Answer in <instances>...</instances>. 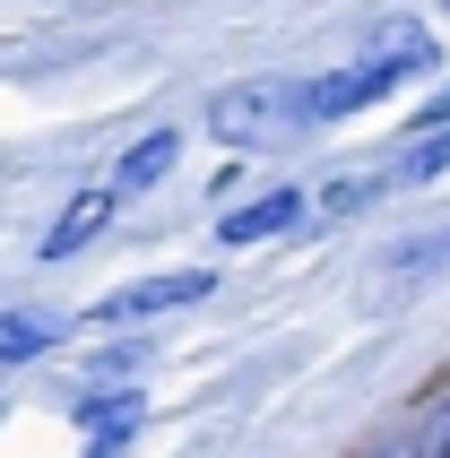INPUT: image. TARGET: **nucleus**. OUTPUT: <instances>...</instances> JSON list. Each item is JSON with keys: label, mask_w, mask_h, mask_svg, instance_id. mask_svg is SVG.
Here are the masks:
<instances>
[{"label": "nucleus", "mask_w": 450, "mask_h": 458, "mask_svg": "<svg viewBox=\"0 0 450 458\" xmlns=\"http://www.w3.org/2000/svg\"><path fill=\"white\" fill-rule=\"evenodd\" d=\"M442 18H450V0H442Z\"/></svg>", "instance_id": "obj_15"}, {"label": "nucleus", "mask_w": 450, "mask_h": 458, "mask_svg": "<svg viewBox=\"0 0 450 458\" xmlns=\"http://www.w3.org/2000/svg\"><path fill=\"white\" fill-rule=\"evenodd\" d=\"M303 216H312V191H260V199H243V208H225L217 216V242H234V251H251V242H277V233H295Z\"/></svg>", "instance_id": "obj_4"}, {"label": "nucleus", "mask_w": 450, "mask_h": 458, "mask_svg": "<svg viewBox=\"0 0 450 458\" xmlns=\"http://www.w3.org/2000/svg\"><path fill=\"white\" fill-rule=\"evenodd\" d=\"M113 191H78L70 208H61V216H52V233H44V259H70V251H87V242H96L104 225H113Z\"/></svg>", "instance_id": "obj_6"}, {"label": "nucleus", "mask_w": 450, "mask_h": 458, "mask_svg": "<svg viewBox=\"0 0 450 458\" xmlns=\"http://www.w3.org/2000/svg\"><path fill=\"white\" fill-rule=\"evenodd\" d=\"M433 458H450V424H442V433H433Z\"/></svg>", "instance_id": "obj_13"}, {"label": "nucleus", "mask_w": 450, "mask_h": 458, "mask_svg": "<svg viewBox=\"0 0 450 458\" xmlns=\"http://www.w3.org/2000/svg\"><path fill=\"white\" fill-rule=\"evenodd\" d=\"M381 182L390 174H347V182H329V191H312V208H321V216H364V208L381 199Z\"/></svg>", "instance_id": "obj_11"}, {"label": "nucleus", "mask_w": 450, "mask_h": 458, "mask_svg": "<svg viewBox=\"0 0 450 458\" xmlns=\"http://www.w3.org/2000/svg\"><path fill=\"white\" fill-rule=\"evenodd\" d=\"M139 415H148V407H139L130 389H122V398H87V407H78V424H87V458H122L130 433H139Z\"/></svg>", "instance_id": "obj_7"}, {"label": "nucleus", "mask_w": 450, "mask_h": 458, "mask_svg": "<svg viewBox=\"0 0 450 458\" xmlns=\"http://www.w3.org/2000/svg\"><path fill=\"white\" fill-rule=\"evenodd\" d=\"M399 285H425V277H442L450 268V225H433V233H407V242H390V259H381Z\"/></svg>", "instance_id": "obj_8"}, {"label": "nucleus", "mask_w": 450, "mask_h": 458, "mask_svg": "<svg viewBox=\"0 0 450 458\" xmlns=\"http://www.w3.org/2000/svg\"><path fill=\"white\" fill-rule=\"evenodd\" d=\"M390 458H425V450H416V441H399V450H390Z\"/></svg>", "instance_id": "obj_14"}, {"label": "nucleus", "mask_w": 450, "mask_h": 458, "mask_svg": "<svg viewBox=\"0 0 450 458\" xmlns=\"http://www.w3.org/2000/svg\"><path fill=\"white\" fill-rule=\"evenodd\" d=\"M217 294V268H165V277H139V285H113L96 303V320H156V311H182Z\"/></svg>", "instance_id": "obj_3"}, {"label": "nucleus", "mask_w": 450, "mask_h": 458, "mask_svg": "<svg viewBox=\"0 0 450 458\" xmlns=\"http://www.w3.org/2000/svg\"><path fill=\"white\" fill-rule=\"evenodd\" d=\"M52 337H61L52 311H0V372H9V363H35Z\"/></svg>", "instance_id": "obj_9"}, {"label": "nucleus", "mask_w": 450, "mask_h": 458, "mask_svg": "<svg viewBox=\"0 0 450 458\" xmlns=\"http://www.w3.org/2000/svg\"><path fill=\"white\" fill-rule=\"evenodd\" d=\"M182 156V130H148V139H130L122 165H113V199H139V191H156V182L174 174Z\"/></svg>", "instance_id": "obj_5"}, {"label": "nucleus", "mask_w": 450, "mask_h": 458, "mask_svg": "<svg viewBox=\"0 0 450 458\" xmlns=\"http://www.w3.org/2000/svg\"><path fill=\"white\" fill-rule=\"evenodd\" d=\"M442 174H450V122H433L425 139L390 165V182H442Z\"/></svg>", "instance_id": "obj_10"}, {"label": "nucleus", "mask_w": 450, "mask_h": 458, "mask_svg": "<svg viewBox=\"0 0 450 458\" xmlns=\"http://www.w3.org/2000/svg\"><path fill=\"white\" fill-rule=\"evenodd\" d=\"M433 61H442V52H433V35L416 18L373 26L364 61H347V70H329V78H303V122H347V113H364V104L399 96L407 78H425Z\"/></svg>", "instance_id": "obj_1"}, {"label": "nucleus", "mask_w": 450, "mask_h": 458, "mask_svg": "<svg viewBox=\"0 0 450 458\" xmlns=\"http://www.w3.org/2000/svg\"><path fill=\"white\" fill-rule=\"evenodd\" d=\"M433 122H450V78L433 87V104H425V113H416V130H433Z\"/></svg>", "instance_id": "obj_12"}, {"label": "nucleus", "mask_w": 450, "mask_h": 458, "mask_svg": "<svg viewBox=\"0 0 450 458\" xmlns=\"http://www.w3.org/2000/svg\"><path fill=\"white\" fill-rule=\"evenodd\" d=\"M208 130L225 148H277V139H303V87L295 78H234L208 96Z\"/></svg>", "instance_id": "obj_2"}]
</instances>
